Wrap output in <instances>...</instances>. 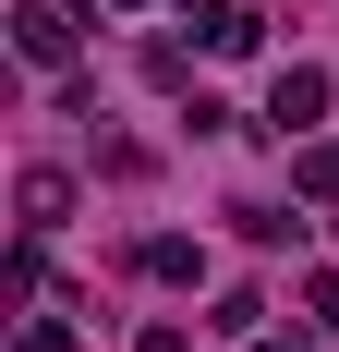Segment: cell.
I'll use <instances>...</instances> for the list:
<instances>
[{
	"instance_id": "obj_4",
	"label": "cell",
	"mask_w": 339,
	"mask_h": 352,
	"mask_svg": "<svg viewBox=\"0 0 339 352\" xmlns=\"http://www.w3.org/2000/svg\"><path fill=\"white\" fill-rule=\"evenodd\" d=\"M12 207H25V231L49 243V231L73 219V170H25V182H12Z\"/></svg>"
},
{
	"instance_id": "obj_5",
	"label": "cell",
	"mask_w": 339,
	"mask_h": 352,
	"mask_svg": "<svg viewBox=\"0 0 339 352\" xmlns=\"http://www.w3.org/2000/svg\"><path fill=\"white\" fill-rule=\"evenodd\" d=\"M291 195H303V207H339V146H291Z\"/></svg>"
},
{
	"instance_id": "obj_1",
	"label": "cell",
	"mask_w": 339,
	"mask_h": 352,
	"mask_svg": "<svg viewBox=\"0 0 339 352\" xmlns=\"http://www.w3.org/2000/svg\"><path fill=\"white\" fill-rule=\"evenodd\" d=\"M12 61L49 73V85L85 73V12H73V0H12Z\"/></svg>"
},
{
	"instance_id": "obj_3",
	"label": "cell",
	"mask_w": 339,
	"mask_h": 352,
	"mask_svg": "<svg viewBox=\"0 0 339 352\" xmlns=\"http://www.w3.org/2000/svg\"><path fill=\"white\" fill-rule=\"evenodd\" d=\"M134 280H158V292H194V280H206V243H182V231H145V243H134Z\"/></svg>"
},
{
	"instance_id": "obj_11",
	"label": "cell",
	"mask_w": 339,
	"mask_h": 352,
	"mask_svg": "<svg viewBox=\"0 0 339 352\" xmlns=\"http://www.w3.org/2000/svg\"><path fill=\"white\" fill-rule=\"evenodd\" d=\"M109 12H145V0H109Z\"/></svg>"
},
{
	"instance_id": "obj_7",
	"label": "cell",
	"mask_w": 339,
	"mask_h": 352,
	"mask_svg": "<svg viewBox=\"0 0 339 352\" xmlns=\"http://www.w3.org/2000/svg\"><path fill=\"white\" fill-rule=\"evenodd\" d=\"M12 352H73V304H49V316L12 328Z\"/></svg>"
},
{
	"instance_id": "obj_2",
	"label": "cell",
	"mask_w": 339,
	"mask_h": 352,
	"mask_svg": "<svg viewBox=\"0 0 339 352\" xmlns=\"http://www.w3.org/2000/svg\"><path fill=\"white\" fill-rule=\"evenodd\" d=\"M327 98H339V85H327L315 61H279V85H267V134H291V146H303L315 122H327Z\"/></svg>"
},
{
	"instance_id": "obj_12",
	"label": "cell",
	"mask_w": 339,
	"mask_h": 352,
	"mask_svg": "<svg viewBox=\"0 0 339 352\" xmlns=\"http://www.w3.org/2000/svg\"><path fill=\"white\" fill-rule=\"evenodd\" d=\"M73 12H97V0H73Z\"/></svg>"
},
{
	"instance_id": "obj_10",
	"label": "cell",
	"mask_w": 339,
	"mask_h": 352,
	"mask_svg": "<svg viewBox=\"0 0 339 352\" xmlns=\"http://www.w3.org/2000/svg\"><path fill=\"white\" fill-rule=\"evenodd\" d=\"M255 352H303V340H255Z\"/></svg>"
},
{
	"instance_id": "obj_6",
	"label": "cell",
	"mask_w": 339,
	"mask_h": 352,
	"mask_svg": "<svg viewBox=\"0 0 339 352\" xmlns=\"http://www.w3.org/2000/svg\"><path fill=\"white\" fill-rule=\"evenodd\" d=\"M206 328H218V340H267V292H218Z\"/></svg>"
},
{
	"instance_id": "obj_9",
	"label": "cell",
	"mask_w": 339,
	"mask_h": 352,
	"mask_svg": "<svg viewBox=\"0 0 339 352\" xmlns=\"http://www.w3.org/2000/svg\"><path fill=\"white\" fill-rule=\"evenodd\" d=\"M134 352H194V328H182V316H145V328H134Z\"/></svg>"
},
{
	"instance_id": "obj_8",
	"label": "cell",
	"mask_w": 339,
	"mask_h": 352,
	"mask_svg": "<svg viewBox=\"0 0 339 352\" xmlns=\"http://www.w3.org/2000/svg\"><path fill=\"white\" fill-rule=\"evenodd\" d=\"M303 316H315V340H339V267H315V280H303Z\"/></svg>"
}]
</instances>
